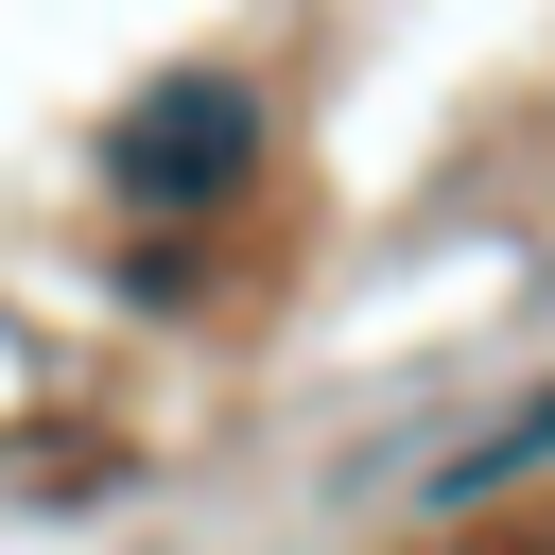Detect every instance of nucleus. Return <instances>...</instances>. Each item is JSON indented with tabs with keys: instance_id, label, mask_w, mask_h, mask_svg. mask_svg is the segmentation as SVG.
<instances>
[{
	"instance_id": "1",
	"label": "nucleus",
	"mask_w": 555,
	"mask_h": 555,
	"mask_svg": "<svg viewBox=\"0 0 555 555\" xmlns=\"http://www.w3.org/2000/svg\"><path fill=\"white\" fill-rule=\"evenodd\" d=\"M243 139H260V104H243V87H208V69H173V87H139V104H121L104 191H121V208H191V191H225V173H243Z\"/></svg>"
},
{
	"instance_id": "2",
	"label": "nucleus",
	"mask_w": 555,
	"mask_h": 555,
	"mask_svg": "<svg viewBox=\"0 0 555 555\" xmlns=\"http://www.w3.org/2000/svg\"><path fill=\"white\" fill-rule=\"evenodd\" d=\"M520 468H555V382H538V399H520V416H503V434H468V451H451V468H434V486H451V503H468V486H520Z\"/></svg>"
}]
</instances>
